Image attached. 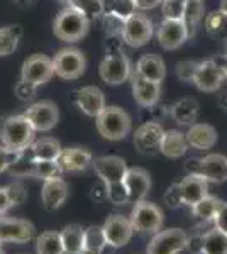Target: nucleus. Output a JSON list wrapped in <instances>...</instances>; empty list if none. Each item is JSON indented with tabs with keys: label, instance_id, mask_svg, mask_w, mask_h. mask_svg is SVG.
<instances>
[{
	"label": "nucleus",
	"instance_id": "17",
	"mask_svg": "<svg viewBox=\"0 0 227 254\" xmlns=\"http://www.w3.org/2000/svg\"><path fill=\"white\" fill-rule=\"evenodd\" d=\"M159 46L166 51H173L183 46L188 41V32L185 27L183 20H173V19H163L156 32Z\"/></svg>",
	"mask_w": 227,
	"mask_h": 254
},
{
	"label": "nucleus",
	"instance_id": "50",
	"mask_svg": "<svg viewBox=\"0 0 227 254\" xmlns=\"http://www.w3.org/2000/svg\"><path fill=\"white\" fill-rule=\"evenodd\" d=\"M161 2H163V0H136V5L141 10H150V9L158 7Z\"/></svg>",
	"mask_w": 227,
	"mask_h": 254
},
{
	"label": "nucleus",
	"instance_id": "3",
	"mask_svg": "<svg viewBox=\"0 0 227 254\" xmlns=\"http://www.w3.org/2000/svg\"><path fill=\"white\" fill-rule=\"evenodd\" d=\"M88 29L90 19L85 14H81L80 10L68 5L56 15L55 22H53L55 36L65 43H76V41L83 39L88 34Z\"/></svg>",
	"mask_w": 227,
	"mask_h": 254
},
{
	"label": "nucleus",
	"instance_id": "11",
	"mask_svg": "<svg viewBox=\"0 0 227 254\" xmlns=\"http://www.w3.org/2000/svg\"><path fill=\"white\" fill-rule=\"evenodd\" d=\"M152 34V22L144 14H134L124 22L122 41L124 44L131 48H143L151 41Z\"/></svg>",
	"mask_w": 227,
	"mask_h": 254
},
{
	"label": "nucleus",
	"instance_id": "51",
	"mask_svg": "<svg viewBox=\"0 0 227 254\" xmlns=\"http://www.w3.org/2000/svg\"><path fill=\"white\" fill-rule=\"evenodd\" d=\"M214 61H216V63L219 64V68L222 69V73H224V78L227 81V56H224V55L216 56V58H214Z\"/></svg>",
	"mask_w": 227,
	"mask_h": 254
},
{
	"label": "nucleus",
	"instance_id": "26",
	"mask_svg": "<svg viewBox=\"0 0 227 254\" xmlns=\"http://www.w3.org/2000/svg\"><path fill=\"white\" fill-rule=\"evenodd\" d=\"M139 76L150 80V81H156V83H161L166 76V63L163 61V58L158 55H143L141 58L136 63V71Z\"/></svg>",
	"mask_w": 227,
	"mask_h": 254
},
{
	"label": "nucleus",
	"instance_id": "23",
	"mask_svg": "<svg viewBox=\"0 0 227 254\" xmlns=\"http://www.w3.org/2000/svg\"><path fill=\"white\" fill-rule=\"evenodd\" d=\"M187 136L188 147L195 151H209L217 144V130L214 126L204 124V122H195L188 127L185 132Z\"/></svg>",
	"mask_w": 227,
	"mask_h": 254
},
{
	"label": "nucleus",
	"instance_id": "35",
	"mask_svg": "<svg viewBox=\"0 0 227 254\" xmlns=\"http://www.w3.org/2000/svg\"><path fill=\"white\" fill-rule=\"evenodd\" d=\"M138 5L136 0H104V14L114 15L122 20H127L136 14Z\"/></svg>",
	"mask_w": 227,
	"mask_h": 254
},
{
	"label": "nucleus",
	"instance_id": "49",
	"mask_svg": "<svg viewBox=\"0 0 227 254\" xmlns=\"http://www.w3.org/2000/svg\"><path fill=\"white\" fill-rule=\"evenodd\" d=\"M10 207L12 205H10V200H9V195H7L5 187H0V215H5Z\"/></svg>",
	"mask_w": 227,
	"mask_h": 254
},
{
	"label": "nucleus",
	"instance_id": "9",
	"mask_svg": "<svg viewBox=\"0 0 227 254\" xmlns=\"http://www.w3.org/2000/svg\"><path fill=\"white\" fill-rule=\"evenodd\" d=\"M188 248V236L181 229H166L152 236L148 244V254H180Z\"/></svg>",
	"mask_w": 227,
	"mask_h": 254
},
{
	"label": "nucleus",
	"instance_id": "8",
	"mask_svg": "<svg viewBox=\"0 0 227 254\" xmlns=\"http://www.w3.org/2000/svg\"><path fill=\"white\" fill-rule=\"evenodd\" d=\"M24 117L31 122L32 129L36 132H49L60 122V109L51 100L34 102V104L26 109Z\"/></svg>",
	"mask_w": 227,
	"mask_h": 254
},
{
	"label": "nucleus",
	"instance_id": "6",
	"mask_svg": "<svg viewBox=\"0 0 227 254\" xmlns=\"http://www.w3.org/2000/svg\"><path fill=\"white\" fill-rule=\"evenodd\" d=\"M129 220L133 224L134 232H139V234H156L163 227L164 215L163 210L156 203L141 200V202L134 203Z\"/></svg>",
	"mask_w": 227,
	"mask_h": 254
},
{
	"label": "nucleus",
	"instance_id": "16",
	"mask_svg": "<svg viewBox=\"0 0 227 254\" xmlns=\"http://www.w3.org/2000/svg\"><path fill=\"white\" fill-rule=\"evenodd\" d=\"M92 166L104 187L124 182V176H126V171H127L126 159L121 156L95 158L92 161Z\"/></svg>",
	"mask_w": 227,
	"mask_h": 254
},
{
	"label": "nucleus",
	"instance_id": "28",
	"mask_svg": "<svg viewBox=\"0 0 227 254\" xmlns=\"http://www.w3.org/2000/svg\"><path fill=\"white\" fill-rule=\"evenodd\" d=\"M81 251H88L95 254H110L115 251L110 244H107L105 236L102 232V227L98 225H90L88 229H85V241H83V249Z\"/></svg>",
	"mask_w": 227,
	"mask_h": 254
},
{
	"label": "nucleus",
	"instance_id": "43",
	"mask_svg": "<svg viewBox=\"0 0 227 254\" xmlns=\"http://www.w3.org/2000/svg\"><path fill=\"white\" fill-rule=\"evenodd\" d=\"M197 66H199V61H192V60H183V61H178L176 63V76L185 81V83H192L193 80V75L197 71Z\"/></svg>",
	"mask_w": 227,
	"mask_h": 254
},
{
	"label": "nucleus",
	"instance_id": "5",
	"mask_svg": "<svg viewBox=\"0 0 227 254\" xmlns=\"http://www.w3.org/2000/svg\"><path fill=\"white\" fill-rule=\"evenodd\" d=\"M98 75L104 83L107 85H122L127 80H131L133 75V64H131L127 55L122 51H109L105 58L100 61L98 66Z\"/></svg>",
	"mask_w": 227,
	"mask_h": 254
},
{
	"label": "nucleus",
	"instance_id": "27",
	"mask_svg": "<svg viewBox=\"0 0 227 254\" xmlns=\"http://www.w3.org/2000/svg\"><path fill=\"white\" fill-rule=\"evenodd\" d=\"M199 102L192 97L180 98L176 104H173L171 107V117L178 122L180 126H192L199 119Z\"/></svg>",
	"mask_w": 227,
	"mask_h": 254
},
{
	"label": "nucleus",
	"instance_id": "42",
	"mask_svg": "<svg viewBox=\"0 0 227 254\" xmlns=\"http://www.w3.org/2000/svg\"><path fill=\"white\" fill-rule=\"evenodd\" d=\"M5 190H7V195H9V200H10L12 207L22 205V203L27 200V190L24 188V185L20 182L9 183V185L5 187Z\"/></svg>",
	"mask_w": 227,
	"mask_h": 254
},
{
	"label": "nucleus",
	"instance_id": "14",
	"mask_svg": "<svg viewBox=\"0 0 227 254\" xmlns=\"http://www.w3.org/2000/svg\"><path fill=\"white\" fill-rule=\"evenodd\" d=\"M224 81H226L224 73H222L219 64L214 61V58L199 61V66H197V71H195V75H193L192 83L195 85L200 92L216 93L217 90H221Z\"/></svg>",
	"mask_w": 227,
	"mask_h": 254
},
{
	"label": "nucleus",
	"instance_id": "10",
	"mask_svg": "<svg viewBox=\"0 0 227 254\" xmlns=\"http://www.w3.org/2000/svg\"><path fill=\"white\" fill-rule=\"evenodd\" d=\"M53 75H55L53 58H49L46 55H41V53L29 56L22 63V68H20V80L29 81V83L36 85V87L48 83L53 78Z\"/></svg>",
	"mask_w": 227,
	"mask_h": 254
},
{
	"label": "nucleus",
	"instance_id": "12",
	"mask_svg": "<svg viewBox=\"0 0 227 254\" xmlns=\"http://www.w3.org/2000/svg\"><path fill=\"white\" fill-rule=\"evenodd\" d=\"M164 129L159 122H144L134 132V147L143 156H154L159 154L161 139Z\"/></svg>",
	"mask_w": 227,
	"mask_h": 254
},
{
	"label": "nucleus",
	"instance_id": "46",
	"mask_svg": "<svg viewBox=\"0 0 227 254\" xmlns=\"http://www.w3.org/2000/svg\"><path fill=\"white\" fill-rule=\"evenodd\" d=\"M164 202H166V205L170 208H178L183 205L178 183H173V185L168 187V190L164 191Z\"/></svg>",
	"mask_w": 227,
	"mask_h": 254
},
{
	"label": "nucleus",
	"instance_id": "44",
	"mask_svg": "<svg viewBox=\"0 0 227 254\" xmlns=\"http://www.w3.org/2000/svg\"><path fill=\"white\" fill-rule=\"evenodd\" d=\"M22 151H12L3 144H0V173L9 171V168L20 158Z\"/></svg>",
	"mask_w": 227,
	"mask_h": 254
},
{
	"label": "nucleus",
	"instance_id": "1",
	"mask_svg": "<svg viewBox=\"0 0 227 254\" xmlns=\"http://www.w3.org/2000/svg\"><path fill=\"white\" fill-rule=\"evenodd\" d=\"M95 127L107 141H122L133 129V119L119 105H105V109L95 117Z\"/></svg>",
	"mask_w": 227,
	"mask_h": 254
},
{
	"label": "nucleus",
	"instance_id": "30",
	"mask_svg": "<svg viewBox=\"0 0 227 254\" xmlns=\"http://www.w3.org/2000/svg\"><path fill=\"white\" fill-rule=\"evenodd\" d=\"M61 144L60 141L53 137H43L34 141L29 146V153L34 159H46V161H56L58 156L61 153Z\"/></svg>",
	"mask_w": 227,
	"mask_h": 254
},
{
	"label": "nucleus",
	"instance_id": "56",
	"mask_svg": "<svg viewBox=\"0 0 227 254\" xmlns=\"http://www.w3.org/2000/svg\"><path fill=\"white\" fill-rule=\"evenodd\" d=\"M0 254H3V251H2V248H0Z\"/></svg>",
	"mask_w": 227,
	"mask_h": 254
},
{
	"label": "nucleus",
	"instance_id": "34",
	"mask_svg": "<svg viewBox=\"0 0 227 254\" xmlns=\"http://www.w3.org/2000/svg\"><path fill=\"white\" fill-rule=\"evenodd\" d=\"M36 251L38 254H65L61 236L56 231H46L36 239Z\"/></svg>",
	"mask_w": 227,
	"mask_h": 254
},
{
	"label": "nucleus",
	"instance_id": "18",
	"mask_svg": "<svg viewBox=\"0 0 227 254\" xmlns=\"http://www.w3.org/2000/svg\"><path fill=\"white\" fill-rule=\"evenodd\" d=\"M131 92H133L134 102L143 109L154 107L161 98V83L156 81H150L138 73L131 75Z\"/></svg>",
	"mask_w": 227,
	"mask_h": 254
},
{
	"label": "nucleus",
	"instance_id": "2",
	"mask_svg": "<svg viewBox=\"0 0 227 254\" xmlns=\"http://www.w3.org/2000/svg\"><path fill=\"white\" fill-rule=\"evenodd\" d=\"M34 134L36 130L24 114L0 119V144L12 151H26L34 142Z\"/></svg>",
	"mask_w": 227,
	"mask_h": 254
},
{
	"label": "nucleus",
	"instance_id": "32",
	"mask_svg": "<svg viewBox=\"0 0 227 254\" xmlns=\"http://www.w3.org/2000/svg\"><path fill=\"white\" fill-rule=\"evenodd\" d=\"M200 254H227V234L212 225V229L202 234Z\"/></svg>",
	"mask_w": 227,
	"mask_h": 254
},
{
	"label": "nucleus",
	"instance_id": "54",
	"mask_svg": "<svg viewBox=\"0 0 227 254\" xmlns=\"http://www.w3.org/2000/svg\"><path fill=\"white\" fill-rule=\"evenodd\" d=\"M222 51H224L222 55L227 56V38H226V41H224V46H222Z\"/></svg>",
	"mask_w": 227,
	"mask_h": 254
},
{
	"label": "nucleus",
	"instance_id": "45",
	"mask_svg": "<svg viewBox=\"0 0 227 254\" xmlns=\"http://www.w3.org/2000/svg\"><path fill=\"white\" fill-rule=\"evenodd\" d=\"M15 95H17L19 100L22 102H29L32 100V98L36 97V92H38V87L32 83H29V81H24V80H19L17 83H15Z\"/></svg>",
	"mask_w": 227,
	"mask_h": 254
},
{
	"label": "nucleus",
	"instance_id": "52",
	"mask_svg": "<svg viewBox=\"0 0 227 254\" xmlns=\"http://www.w3.org/2000/svg\"><path fill=\"white\" fill-rule=\"evenodd\" d=\"M219 10L227 17V0H221V5H219Z\"/></svg>",
	"mask_w": 227,
	"mask_h": 254
},
{
	"label": "nucleus",
	"instance_id": "21",
	"mask_svg": "<svg viewBox=\"0 0 227 254\" xmlns=\"http://www.w3.org/2000/svg\"><path fill=\"white\" fill-rule=\"evenodd\" d=\"M124 185L127 188L131 203L141 202V200H146L151 190V176L143 168H127Z\"/></svg>",
	"mask_w": 227,
	"mask_h": 254
},
{
	"label": "nucleus",
	"instance_id": "22",
	"mask_svg": "<svg viewBox=\"0 0 227 254\" xmlns=\"http://www.w3.org/2000/svg\"><path fill=\"white\" fill-rule=\"evenodd\" d=\"M68 198V185L63 178H51L43 183V190H41V202L43 207L49 212H55Z\"/></svg>",
	"mask_w": 227,
	"mask_h": 254
},
{
	"label": "nucleus",
	"instance_id": "19",
	"mask_svg": "<svg viewBox=\"0 0 227 254\" xmlns=\"http://www.w3.org/2000/svg\"><path fill=\"white\" fill-rule=\"evenodd\" d=\"M73 100L76 107L88 117H97L102 110L105 109V95L98 87L95 85H86L73 92Z\"/></svg>",
	"mask_w": 227,
	"mask_h": 254
},
{
	"label": "nucleus",
	"instance_id": "4",
	"mask_svg": "<svg viewBox=\"0 0 227 254\" xmlns=\"http://www.w3.org/2000/svg\"><path fill=\"white\" fill-rule=\"evenodd\" d=\"M188 175H197L204 178L207 183H221L227 182V158L224 154H207L204 158H192L187 161Z\"/></svg>",
	"mask_w": 227,
	"mask_h": 254
},
{
	"label": "nucleus",
	"instance_id": "38",
	"mask_svg": "<svg viewBox=\"0 0 227 254\" xmlns=\"http://www.w3.org/2000/svg\"><path fill=\"white\" fill-rule=\"evenodd\" d=\"M67 5L80 10L88 19L104 15V0H67Z\"/></svg>",
	"mask_w": 227,
	"mask_h": 254
},
{
	"label": "nucleus",
	"instance_id": "31",
	"mask_svg": "<svg viewBox=\"0 0 227 254\" xmlns=\"http://www.w3.org/2000/svg\"><path fill=\"white\" fill-rule=\"evenodd\" d=\"M204 14H205L204 0H187V7H185V14H183V24L187 27L188 39L197 34L202 20L205 17Z\"/></svg>",
	"mask_w": 227,
	"mask_h": 254
},
{
	"label": "nucleus",
	"instance_id": "29",
	"mask_svg": "<svg viewBox=\"0 0 227 254\" xmlns=\"http://www.w3.org/2000/svg\"><path fill=\"white\" fill-rule=\"evenodd\" d=\"M61 243H63L65 254H80L83 249L85 241V229L78 224L67 225L63 231L60 232Z\"/></svg>",
	"mask_w": 227,
	"mask_h": 254
},
{
	"label": "nucleus",
	"instance_id": "25",
	"mask_svg": "<svg viewBox=\"0 0 227 254\" xmlns=\"http://www.w3.org/2000/svg\"><path fill=\"white\" fill-rule=\"evenodd\" d=\"M178 187H180L183 205H188V207H192L193 203H197L199 200L209 195V183L197 175H187L178 183Z\"/></svg>",
	"mask_w": 227,
	"mask_h": 254
},
{
	"label": "nucleus",
	"instance_id": "13",
	"mask_svg": "<svg viewBox=\"0 0 227 254\" xmlns=\"http://www.w3.org/2000/svg\"><path fill=\"white\" fill-rule=\"evenodd\" d=\"M34 236L36 229L29 220L0 215V246L7 243L24 244L34 239Z\"/></svg>",
	"mask_w": 227,
	"mask_h": 254
},
{
	"label": "nucleus",
	"instance_id": "39",
	"mask_svg": "<svg viewBox=\"0 0 227 254\" xmlns=\"http://www.w3.org/2000/svg\"><path fill=\"white\" fill-rule=\"evenodd\" d=\"M105 198L109 200L110 203H114V205H126V203H129V193H127V188L124 185V182L114 183V185H107Z\"/></svg>",
	"mask_w": 227,
	"mask_h": 254
},
{
	"label": "nucleus",
	"instance_id": "15",
	"mask_svg": "<svg viewBox=\"0 0 227 254\" xmlns=\"http://www.w3.org/2000/svg\"><path fill=\"white\" fill-rule=\"evenodd\" d=\"M102 232H104V236H105L107 244L119 249V248H124V246L133 239L134 229H133V224H131L129 217L114 214L105 220L104 225H102Z\"/></svg>",
	"mask_w": 227,
	"mask_h": 254
},
{
	"label": "nucleus",
	"instance_id": "37",
	"mask_svg": "<svg viewBox=\"0 0 227 254\" xmlns=\"http://www.w3.org/2000/svg\"><path fill=\"white\" fill-rule=\"evenodd\" d=\"M63 175L61 168L58 166V161H46V159H34L31 163V176L39 178L43 182L51 178H60Z\"/></svg>",
	"mask_w": 227,
	"mask_h": 254
},
{
	"label": "nucleus",
	"instance_id": "33",
	"mask_svg": "<svg viewBox=\"0 0 227 254\" xmlns=\"http://www.w3.org/2000/svg\"><path fill=\"white\" fill-rule=\"evenodd\" d=\"M221 205H222V200H219L212 195H207L202 200H199L197 203H193L190 207V210H192V215L197 217L202 222H212Z\"/></svg>",
	"mask_w": 227,
	"mask_h": 254
},
{
	"label": "nucleus",
	"instance_id": "20",
	"mask_svg": "<svg viewBox=\"0 0 227 254\" xmlns=\"http://www.w3.org/2000/svg\"><path fill=\"white\" fill-rule=\"evenodd\" d=\"M56 161L63 173H80L92 165L93 156L85 147H63Z\"/></svg>",
	"mask_w": 227,
	"mask_h": 254
},
{
	"label": "nucleus",
	"instance_id": "24",
	"mask_svg": "<svg viewBox=\"0 0 227 254\" xmlns=\"http://www.w3.org/2000/svg\"><path fill=\"white\" fill-rule=\"evenodd\" d=\"M188 142L185 132L176 129L164 130L163 139H161V146H159V154H163L168 159H178L183 158L188 153Z\"/></svg>",
	"mask_w": 227,
	"mask_h": 254
},
{
	"label": "nucleus",
	"instance_id": "47",
	"mask_svg": "<svg viewBox=\"0 0 227 254\" xmlns=\"http://www.w3.org/2000/svg\"><path fill=\"white\" fill-rule=\"evenodd\" d=\"M124 22H126V20L114 17V15H109V14H104V24H105V29L109 32V36H121L122 38Z\"/></svg>",
	"mask_w": 227,
	"mask_h": 254
},
{
	"label": "nucleus",
	"instance_id": "41",
	"mask_svg": "<svg viewBox=\"0 0 227 254\" xmlns=\"http://www.w3.org/2000/svg\"><path fill=\"white\" fill-rule=\"evenodd\" d=\"M227 17L222 14L221 10H212L209 14H205L204 17V29L209 32L210 36H219L224 27Z\"/></svg>",
	"mask_w": 227,
	"mask_h": 254
},
{
	"label": "nucleus",
	"instance_id": "7",
	"mask_svg": "<svg viewBox=\"0 0 227 254\" xmlns=\"http://www.w3.org/2000/svg\"><path fill=\"white\" fill-rule=\"evenodd\" d=\"M86 58L76 48H63L53 58L55 75L61 80H76L85 73Z\"/></svg>",
	"mask_w": 227,
	"mask_h": 254
},
{
	"label": "nucleus",
	"instance_id": "53",
	"mask_svg": "<svg viewBox=\"0 0 227 254\" xmlns=\"http://www.w3.org/2000/svg\"><path fill=\"white\" fill-rule=\"evenodd\" d=\"M219 102H221V105H222V107L227 109V92L224 93V95L221 97V100H219Z\"/></svg>",
	"mask_w": 227,
	"mask_h": 254
},
{
	"label": "nucleus",
	"instance_id": "40",
	"mask_svg": "<svg viewBox=\"0 0 227 254\" xmlns=\"http://www.w3.org/2000/svg\"><path fill=\"white\" fill-rule=\"evenodd\" d=\"M185 7H187V0H163V2H161V9H163L164 19L183 20Z\"/></svg>",
	"mask_w": 227,
	"mask_h": 254
},
{
	"label": "nucleus",
	"instance_id": "48",
	"mask_svg": "<svg viewBox=\"0 0 227 254\" xmlns=\"http://www.w3.org/2000/svg\"><path fill=\"white\" fill-rule=\"evenodd\" d=\"M212 225L221 232L227 234V202H222L221 208H219V212L212 220Z\"/></svg>",
	"mask_w": 227,
	"mask_h": 254
},
{
	"label": "nucleus",
	"instance_id": "36",
	"mask_svg": "<svg viewBox=\"0 0 227 254\" xmlns=\"http://www.w3.org/2000/svg\"><path fill=\"white\" fill-rule=\"evenodd\" d=\"M20 36L19 26H7V27H0V56H9L17 49Z\"/></svg>",
	"mask_w": 227,
	"mask_h": 254
},
{
	"label": "nucleus",
	"instance_id": "55",
	"mask_svg": "<svg viewBox=\"0 0 227 254\" xmlns=\"http://www.w3.org/2000/svg\"><path fill=\"white\" fill-rule=\"evenodd\" d=\"M17 2H19V3H29L31 0H17Z\"/></svg>",
	"mask_w": 227,
	"mask_h": 254
}]
</instances>
